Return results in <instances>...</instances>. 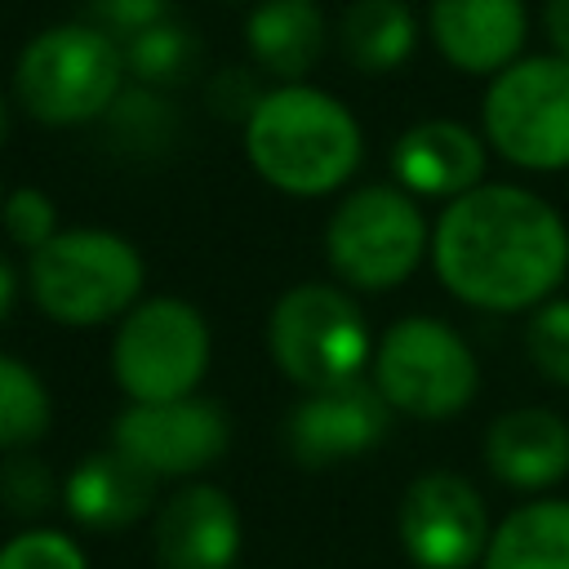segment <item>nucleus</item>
Segmentation results:
<instances>
[{
  "instance_id": "obj_15",
  "label": "nucleus",
  "mask_w": 569,
  "mask_h": 569,
  "mask_svg": "<svg viewBox=\"0 0 569 569\" xmlns=\"http://www.w3.org/2000/svg\"><path fill=\"white\" fill-rule=\"evenodd\" d=\"M391 169L409 196L458 200L485 178V142L458 120H418L396 138Z\"/></svg>"
},
{
  "instance_id": "obj_4",
  "label": "nucleus",
  "mask_w": 569,
  "mask_h": 569,
  "mask_svg": "<svg viewBox=\"0 0 569 569\" xmlns=\"http://www.w3.org/2000/svg\"><path fill=\"white\" fill-rule=\"evenodd\" d=\"M142 280L147 271L138 249L102 227L58 231L27 262V284L36 307L71 329L120 320L129 307H138Z\"/></svg>"
},
{
  "instance_id": "obj_7",
  "label": "nucleus",
  "mask_w": 569,
  "mask_h": 569,
  "mask_svg": "<svg viewBox=\"0 0 569 569\" xmlns=\"http://www.w3.org/2000/svg\"><path fill=\"white\" fill-rule=\"evenodd\" d=\"M373 387L396 413L453 418L480 387V365L467 338L436 316L396 320L373 347Z\"/></svg>"
},
{
  "instance_id": "obj_23",
  "label": "nucleus",
  "mask_w": 569,
  "mask_h": 569,
  "mask_svg": "<svg viewBox=\"0 0 569 569\" xmlns=\"http://www.w3.org/2000/svg\"><path fill=\"white\" fill-rule=\"evenodd\" d=\"M53 405L31 365L0 351V449H27L49 431Z\"/></svg>"
},
{
  "instance_id": "obj_6",
  "label": "nucleus",
  "mask_w": 569,
  "mask_h": 569,
  "mask_svg": "<svg viewBox=\"0 0 569 569\" xmlns=\"http://www.w3.org/2000/svg\"><path fill=\"white\" fill-rule=\"evenodd\" d=\"M325 253L347 284L382 293L418 271L422 253H431V231L405 187L373 182L342 196L325 227Z\"/></svg>"
},
{
  "instance_id": "obj_28",
  "label": "nucleus",
  "mask_w": 569,
  "mask_h": 569,
  "mask_svg": "<svg viewBox=\"0 0 569 569\" xmlns=\"http://www.w3.org/2000/svg\"><path fill=\"white\" fill-rule=\"evenodd\" d=\"M160 18H169V0H93V27L116 40H133Z\"/></svg>"
},
{
  "instance_id": "obj_27",
  "label": "nucleus",
  "mask_w": 569,
  "mask_h": 569,
  "mask_svg": "<svg viewBox=\"0 0 569 569\" xmlns=\"http://www.w3.org/2000/svg\"><path fill=\"white\" fill-rule=\"evenodd\" d=\"M53 476L40 458H9L0 467V502L18 516H40L53 502Z\"/></svg>"
},
{
  "instance_id": "obj_24",
  "label": "nucleus",
  "mask_w": 569,
  "mask_h": 569,
  "mask_svg": "<svg viewBox=\"0 0 569 569\" xmlns=\"http://www.w3.org/2000/svg\"><path fill=\"white\" fill-rule=\"evenodd\" d=\"M525 347L542 378L569 387V298H547L542 307H533Z\"/></svg>"
},
{
  "instance_id": "obj_21",
  "label": "nucleus",
  "mask_w": 569,
  "mask_h": 569,
  "mask_svg": "<svg viewBox=\"0 0 569 569\" xmlns=\"http://www.w3.org/2000/svg\"><path fill=\"white\" fill-rule=\"evenodd\" d=\"M124 67L138 84L173 89V84L191 80V71L200 67V40L178 18H160L156 27L124 40Z\"/></svg>"
},
{
  "instance_id": "obj_5",
  "label": "nucleus",
  "mask_w": 569,
  "mask_h": 569,
  "mask_svg": "<svg viewBox=\"0 0 569 569\" xmlns=\"http://www.w3.org/2000/svg\"><path fill=\"white\" fill-rule=\"evenodd\" d=\"M267 347L280 373L302 391L351 382L373 360V333L356 298L338 284H293L267 320Z\"/></svg>"
},
{
  "instance_id": "obj_30",
  "label": "nucleus",
  "mask_w": 569,
  "mask_h": 569,
  "mask_svg": "<svg viewBox=\"0 0 569 569\" xmlns=\"http://www.w3.org/2000/svg\"><path fill=\"white\" fill-rule=\"evenodd\" d=\"M542 27H547V40L556 44V53L569 58V0H547L542 4Z\"/></svg>"
},
{
  "instance_id": "obj_14",
  "label": "nucleus",
  "mask_w": 569,
  "mask_h": 569,
  "mask_svg": "<svg viewBox=\"0 0 569 569\" xmlns=\"http://www.w3.org/2000/svg\"><path fill=\"white\" fill-rule=\"evenodd\" d=\"M427 31L445 62L467 76H498L511 67L529 36L525 0H431Z\"/></svg>"
},
{
  "instance_id": "obj_19",
  "label": "nucleus",
  "mask_w": 569,
  "mask_h": 569,
  "mask_svg": "<svg viewBox=\"0 0 569 569\" xmlns=\"http://www.w3.org/2000/svg\"><path fill=\"white\" fill-rule=\"evenodd\" d=\"M485 569H569V502L533 498L516 507L489 533Z\"/></svg>"
},
{
  "instance_id": "obj_3",
  "label": "nucleus",
  "mask_w": 569,
  "mask_h": 569,
  "mask_svg": "<svg viewBox=\"0 0 569 569\" xmlns=\"http://www.w3.org/2000/svg\"><path fill=\"white\" fill-rule=\"evenodd\" d=\"M124 44L93 22H62L27 40L13 67V93L40 124H89L124 89Z\"/></svg>"
},
{
  "instance_id": "obj_29",
  "label": "nucleus",
  "mask_w": 569,
  "mask_h": 569,
  "mask_svg": "<svg viewBox=\"0 0 569 569\" xmlns=\"http://www.w3.org/2000/svg\"><path fill=\"white\" fill-rule=\"evenodd\" d=\"M262 93H267V89H258V80H253L249 71H222V76H213V84H209V107H213V116H222V120H249L253 107L262 102Z\"/></svg>"
},
{
  "instance_id": "obj_20",
  "label": "nucleus",
  "mask_w": 569,
  "mask_h": 569,
  "mask_svg": "<svg viewBox=\"0 0 569 569\" xmlns=\"http://www.w3.org/2000/svg\"><path fill=\"white\" fill-rule=\"evenodd\" d=\"M338 40L356 71L382 76V71H396L413 53L418 22L405 0H351L342 13Z\"/></svg>"
},
{
  "instance_id": "obj_1",
  "label": "nucleus",
  "mask_w": 569,
  "mask_h": 569,
  "mask_svg": "<svg viewBox=\"0 0 569 569\" xmlns=\"http://www.w3.org/2000/svg\"><path fill=\"white\" fill-rule=\"evenodd\" d=\"M431 262L445 289L467 307H542L569 271V227L538 191L480 182L436 218Z\"/></svg>"
},
{
  "instance_id": "obj_12",
  "label": "nucleus",
  "mask_w": 569,
  "mask_h": 569,
  "mask_svg": "<svg viewBox=\"0 0 569 569\" xmlns=\"http://www.w3.org/2000/svg\"><path fill=\"white\" fill-rule=\"evenodd\" d=\"M391 405L382 400V391L365 378L325 387V391H307L284 422V445L293 453V462L302 467H333L347 458L369 453L387 427H391Z\"/></svg>"
},
{
  "instance_id": "obj_9",
  "label": "nucleus",
  "mask_w": 569,
  "mask_h": 569,
  "mask_svg": "<svg viewBox=\"0 0 569 569\" xmlns=\"http://www.w3.org/2000/svg\"><path fill=\"white\" fill-rule=\"evenodd\" d=\"M209 325L182 298H147L124 311L111 338V373L133 405L196 396L209 369Z\"/></svg>"
},
{
  "instance_id": "obj_16",
  "label": "nucleus",
  "mask_w": 569,
  "mask_h": 569,
  "mask_svg": "<svg viewBox=\"0 0 569 569\" xmlns=\"http://www.w3.org/2000/svg\"><path fill=\"white\" fill-rule=\"evenodd\" d=\"M156 480L138 458H129L124 449H98L89 458H80L62 485V502L71 511L76 525L98 529V533H116L133 520H142L156 502Z\"/></svg>"
},
{
  "instance_id": "obj_22",
  "label": "nucleus",
  "mask_w": 569,
  "mask_h": 569,
  "mask_svg": "<svg viewBox=\"0 0 569 569\" xmlns=\"http://www.w3.org/2000/svg\"><path fill=\"white\" fill-rule=\"evenodd\" d=\"M107 138L129 151V156H156L173 142L178 133V111L173 102L151 89V84H133V89H120V98L107 107Z\"/></svg>"
},
{
  "instance_id": "obj_8",
  "label": "nucleus",
  "mask_w": 569,
  "mask_h": 569,
  "mask_svg": "<svg viewBox=\"0 0 569 569\" xmlns=\"http://www.w3.org/2000/svg\"><path fill=\"white\" fill-rule=\"evenodd\" d=\"M485 138L520 169H569V58H516L485 89Z\"/></svg>"
},
{
  "instance_id": "obj_2",
  "label": "nucleus",
  "mask_w": 569,
  "mask_h": 569,
  "mask_svg": "<svg viewBox=\"0 0 569 569\" xmlns=\"http://www.w3.org/2000/svg\"><path fill=\"white\" fill-rule=\"evenodd\" d=\"M356 116L302 80L267 89L244 120V156L284 196H329L360 169Z\"/></svg>"
},
{
  "instance_id": "obj_31",
  "label": "nucleus",
  "mask_w": 569,
  "mask_h": 569,
  "mask_svg": "<svg viewBox=\"0 0 569 569\" xmlns=\"http://www.w3.org/2000/svg\"><path fill=\"white\" fill-rule=\"evenodd\" d=\"M13 298H18V276H13V267L0 258V325H4L9 311H13Z\"/></svg>"
},
{
  "instance_id": "obj_17",
  "label": "nucleus",
  "mask_w": 569,
  "mask_h": 569,
  "mask_svg": "<svg viewBox=\"0 0 569 569\" xmlns=\"http://www.w3.org/2000/svg\"><path fill=\"white\" fill-rule=\"evenodd\" d=\"M485 462L511 489H551L569 476V422L551 409H511L493 418Z\"/></svg>"
},
{
  "instance_id": "obj_13",
  "label": "nucleus",
  "mask_w": 569,
  "mask_h": 569,
  "mask_svg": "<svg viewBox=\"0 0 569 569\" xmlns=\"http://www.w3.org/2000/svg\"><path fill=\"white\" fill-rule=\"evenodd\" d=\"M160 569H231L240 556V511L218 485H182L156 511Z\"/></svg>"
},
{
  "instance_id": "obj_10",
  "label": "nucleus",
  "mask_w": 569,
  "mask_h": 569,
  "mask_svg": "<svg viewBox=\"0 0 569 569\" xmlns=\"http://www.w3.org/2000/svg\"><path fill=\"white\" fill-rule=\"evenodd\" d=\"M489 511L453 471L418 476L400 498V547L418 569H471L489 547Z\"/></svg>"
},
{
  "instance_id": "obj_26",
  "label": "nucleus",
  "mask_w": 569,
  "mask_h": 569,
  "mask_svg": "<svg viewBox=\"0 0 569 569\" xmlns=\"http://www.w3.org/2000/svg\"><path fill=\"white\" fill-rule=\"evenodd\" d=\"M0 222H4V236L13 244H22L27 253H36L40 244H49L58 236V204L40 187H18V191L4 196Z\"/></svg>"
},
{
  "instance_id": "obj_32",
  "label": "nucleus",
  "mask_w": 569,
  "mask_h": 569,
  "mask_svg": "<svg viewBox=\"0 0 569 569\" xmlns=\"http://www.w3.org/2000/svg\"><path fill=\"white\" fill-rule=\"evenodd\" d=\"M4 133H9V102L0 98V142H4Z\"/></svg>"
},
{
  "instance_id": "obj_11",
  "label": "nucleus",
  "mask_w": 569,
  "mask_h": 569,
  "mask_svg": "<svg viewBox=\"0 0 569 569\" xmlns=\"http://www.w3.org/2000/svg\"><path fill=\"white\" fill-rule=\"evenodd\" d=\"M231 440V422L213 400L178 396V400H151L129 405L111 422V445L138 458L151 476H196L222 458Z\"/></svg>"
},
{
  "instance_id": "obj_33",
  "label": "nucleus",
  "mask_w": 569,
  "mask_h": 569,
  "mask_svg": "<svg viewBox=\"0 0 569 569\" xmlns=\"http://www.w3.org/2000/svg\"><path fill=\"white\" fill-rule=\"evenodd\" d=\"M0 209H4V187H0Z\"/></svg>"
},
{
  "instance_id": "obj_25",
  "label": "nucleus",
  "mask_w": 569,
  "mask_h": 569,
  "mask_svg": "<svg viewBox=\"0 0 569 569\" xmlns=\"http://www.w3.org/2000/svg\"><path fill=\"white\" fill-rule=\"evenodd\" d=\"M0 569H89V560L71 533L27 529L0 547Z\"/></svg>"
},
{
  "instance_id": "obj_18",
  "label": "nucleus",
  "mask_w": 569,
  "mask_h": 569,
  "mask_svg": "<svg viewBox=\"0 0 569 569\" xmlns=\"http://www.w3.org/2000/svg\"><path fill=\"white\" fill-rule=\"evenodd\" d=\"M244 40L262 71L293 84L320 62L329 22L316 0H262L244 22Z\"/></svg>"
}]
</instances>
